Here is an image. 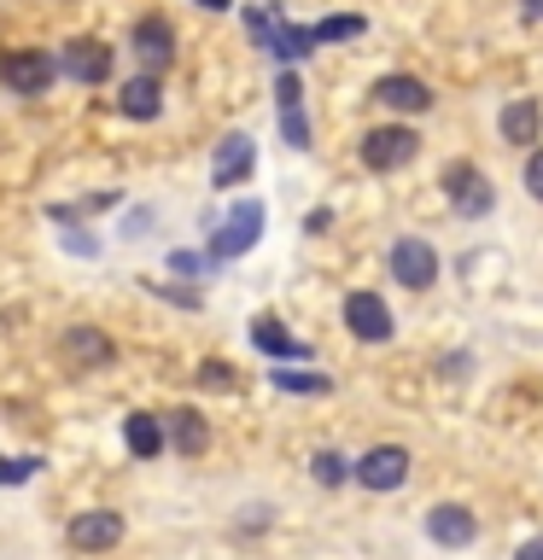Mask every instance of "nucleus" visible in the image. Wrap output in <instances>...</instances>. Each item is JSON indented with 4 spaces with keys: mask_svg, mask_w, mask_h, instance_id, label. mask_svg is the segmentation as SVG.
I'll list each match as a JSON object with an SVG mask.
<instances>
[{
    "mask_svg": "<svg viewBox=\"0 0 543 560\" xmlns=\"http://www.w3.org/2000/svg\"><path fill=\"white\" fill-rule=\"evenodd\" d=\"M123 117H135V122H152L158 112H164V88H158V77H135V82H123Z\"/></svg>",
    "mask_w": 543,
    "mask_h": 560,
    "instance_id": "2eb2a0df",
    "label": "nucleus"
},
{
    "mask_svg": "<svg viewBox=\"0 0 543 560\" xmlns=\"http://www.w3.org/2000/svg\"><path fill=\"white\" fill-rule=\"evenodd\" d=\"M350 479H357L362 490H397L403 479H409V450L403 444H380L368 450L357 467H350Z\"/></svg>",
    "mask_w": 543,
    "mask_h": 560,
    "instance_id": "39448f33",
    "label": "nucleus"
},
{
    "mask_svg": "<svg viewBox=\"0 0 543 560\" xmlns=\"http://www.w3.org/2000/svg\"><path fill=\"white\" fill-rule=\"evenodd\" d=\"M135 52H140L147 65H158V70H164V65L175 59V30H170L158 12H147V18L135 24Z\"/></svg>",
    "mask_w": 543,
    "mask_h": 560,
    "instance_id": "4468645a",
    "label": "nucleus"
},
{
    "mask_svg": "<svg viewBox=\"0 0 543 560\" xmlns=\"http://www.w3.org/2000/svg\"><path fill=\"white\" fill-rule=\"evenodd\" d=\"M35 467H42V462H35V455H24V462H0V485H24Z\"/></svg>",
    "mask_w": 543,
    "mask_h": 560,
    "instance_id": "a878e982",
    "label": "nucleus"
},
{
    "mask_svg": "<svg viewBox=\"0 0 543 560\" xmlns=\"http://www.w3.org/2000/svg\"><path fill=\"white\" fill-rule=\"evenodd\" d=\"M374 100L385 105V112H409V117L432 112V88L420 82V77H380L374 82Z\"/></svg>",
    "mask_w": 543,
    "mask_h": 560,
    "instance_id": "f8f14e48",
    "label": "nucleus"
},
{
    "mask_svg": "<svg viewBox=\"0 0 543 560\" xmlns=\"http://www.w3.org/2000/svg\"><path fill=\"white\" fill-rule=\"evenodd\" d=\"M70 549L77 555H100V549H117L123 542V514H112V508H88V514L70 520Z\"/></svg>",
    "mask_w": 543,
    "mask_h": 560,
    "instance_id": "423d86ee",
    "label": "nucleus"
},
{
    "mask_svg": "<svg viewBox=\"0 0 543 560\" xmlns=\"http://www.w3.org/2000/svg\"><path fill=\"white\" fill-rule=\"evenodd\" d=\"M427 537L438 542V549H467V542L480 537V520H473L462 502H438L427 514Z\"/></svg>",
    "mask_w": 543,
    "mask_h": 560,
    "instance_id": "9b49d317",
    "label": "nucleus"
},
{
    "mask_svg": "<svg viewBox=\"0 0 543 560\" xmlns=\"http://www.w3.org/2000/svg\"><path fill=\"white\" fill-rule=\"evenodd\" d=\"M275 385H280V392H304V397H315V392H327V374H298V368H275V374H269Z\"/></svg>",
    "mask_w": 543,
    "mask_h": 560,
    "instance_id": "4be33fe9",
    "label": "nucleus"
},
{
    "mask_svg": "<svg viewBox=\"0 0 543 560\" xmlns=\"http://www.w3.org/2000/svg\"><path fill=\"white\" fill-rule=\"evenodd\" d=\"M65 357L82 368H100V362H112V339L100 327H65Z\"/></svg>",
    "mask_w": 543,
    "mask_h": 560,
    "instance_id": "f3484780",
    "label": "nucleus"
},
{
    "mask_svg": "<svg viewBox=\"0 0 543 560\" xmlns=\"http://www.w3.org/2000/svg\"><path fill=\"white\" fill-rule=\"evenodd\" d=\"M275 105H280V112L304 105V82H298V70H280V82H275Z\"/></svg>",
    "mask_w": 543,
    "mask_h": 560,
    "instance_id": "393cba45",
    "label": "nucleus"
},
{
    "mask_svg": "<svg viewBox=\"0 0 543 560\" xmlns=\"http://www.w3.org/2000/svg\"><path fill=\"white\" fill-rule=\"evenodd\" d=\"M252 170H257L252 135H222L217 158H210V187H240V182H252Z\"/></svg>",
    "mask_w": 543,
    "mask_h": 560,
    "instance_id": "0eeeda50",
    "label": "nucleus"
},
{
    "mask_svg": "<svg viewBox=\"0 0 543 560\" xmlns=\"http://www.w3.org/2000/svg\"><path fill=\"white\" fill-rule=\"evenodd\" d=\"M280 135H287V147H298V152L310 147V122H304V105H292V112H280Z\"/></svg>",
    "mask_w": 543,
    "mask_h": 560,
    "instance_id": "b1692460",
    "label": "nucleus"
},
{
    "mask_svg": "<svg viewBox=\"0 0 543 560\" xmlns=\"http://www.w3.org/2000/svg\"><path fill=\"white\" fill-rule=\"evenodd\" d=\"M245 35H252V47L263 52H275V59H304V52L315 47L310 42V30H298V24H280L275 12H245Z\"/></svg>",
    "mask_w": 543,
    "mask_h": 560,
    "instance_id": "f03ea898",
    "label": "nucleus"
},
{
    "mask_svg": "<svg viewBox=\"0 0 543 560\" xmlns=\"http://www.w3.org/2000/svg\"><path fill=\"white\" fill-rule=\"evenodd\" d=\"M538 122H543L538 100H515V105H502L497 129H502V140H508V147H532V140H538Z\"/></svg>",
    "mask_w": 543,
    "mask_h": 560,
    "instance_id": "dca6fc26",
    "label": "nucleus"
},
{
    "mask_svg": "<svg viewBox=\"0 0 543 560\" xmlns=\"http://www.w3.org/2000/svg\"><path fill=\"white\" fill-rule=\"evenodd\" d=\"M59 77V65H53V52H18V59H7V88L12 94H47V82Z\"/></svg>",
    "mask_w": 543,
    "mask_h": 560,
    "instance_id": "ddd939ff",
    "label": "nucleus"
},
{
    "mask_svg": "<svg viewBox=\"0 0 543 560\" xmlns=\"http://www.w3.org/2000/svg\"><path fill=\"white\" fill-rule=\"evenodd\" d=\"M368 24L357 12H339V18H322V24H310V42H350V35H362Z\"/></svg>",
    "mask_w": 543,
    "mask_h": 560,
    "instance_id": "412c9836",
    "label": "nucleus"
},
{
    "mask_svg": "<svg viewBox=\"0 0 543 560\" xmlns=\"http://www.w3.org/2000/svg\"><path fill=\"white\" fill-rule=\"evenodd\" d=\"M345 327L357 332L362 345H385L392 339V310H385L380 292H350L345 298Z\"/></svg>",
    "mask_w": 543,
    "mask_h": 560,
    "instance_id": "1a4fd4ad",
    "label": "nucleus"
},
{
    "mask_svg": "<svg viewBox=\"0 0 543 560\" xmlns=\"http://www.w3.org/2000/svg\"><path fill=\"white\" fill-rule=\"evenodd\" d=\"M515 560H543V537H532V542H520V549H515Z\"/></svg>",
    "mask_w": 543,
    "mask_h": 560,
    "instance_id": "c756f323",
    "label": "nucleus"
},
{
    "mask_svg": "<svg viewBox=\"0 0 543 560\" xmlns=\"http://www.w3.org/2000/svg\"><path fill=\"white\" fill-rule=\"evenodd\" d=\"M170 432H175V450H182V455H199L205 450V420L199 415H193V409H182V415H170Z\"/></svg>",
    "mask_w": 543,
    "mask_h": 560,
    "instance_id": "aec40b11",
    "label": "nucleus"
},
{
    "mask_svg": "<svg viewBox=\"0 0 543 560\" xmlns=\"http://www.w3.org/2000/svg\"><path fill=\"white\" fill-rule=\"evenodd\" d=\"M444 192H450V205L462 210V217H485V210L497 205V192H490L480 164H450L444 170Z\"/></svg>",
    "mask_w": 543,
    "mask_h": 560,
    "instance_id": "6e6552de",
    "label": "nucleus"
},
{
    "mask_svg": "<svg viewBox=\"0 0 543 560\" xmlns=\"http://www.w3.org/2000/svg\"><path fill=\"white\" fill-rule=\"evenodd\" d=\"M525 18H543V0H525Z\"/></svg>",
    "mask_w": 543,
    "mask_h": 560,
    "instance_id": "2f4dec72",
    "label": "nucleus"
},
{
    "mask_svg": "<svg viewBox=\"0 0 543 560\" xmlns=\"http://www.w3.org/2000/svg\"><path fill=\"white\" fill-rule=\"evenodd\" d=\"M252 345L269 350V357H280V362H298V357H304V345H298L292 332L275 322V315H257V322H252Z\"/></svg>",
    "mask_w": 543,
    "mask_h": 560,
    "instance_id": "a211bd4d",
    "label": "nucleus"
},
{
    "mask_svg": "<svg viewBox=\"0 0 543 560\" xmlns=\"http://www.w3.org/2000/svg\"><path fill=\"white\" fill-rule=\"evenodd\" d=\"M170 269H175V275H205V269H210V257H199V252H175V257H170Z\"/></svg>",
    "mask_w": 543,
    "mask_h": 560,
    "instance_id": "bb28decb",
    "label": "nucleus"
},
{
    "mask_svg": "<svg viewBox=\"0 0 543 560\" xmlns=\"http://www.w3.org/2000/svg\"><path fill=\"white\" fill-rule=\"evenodd\" d=\"M392 280H397V287H409V292H427L438 280V252L420 234H403L392 245Z\"/></svg>",
    "mask_w": 543,
    "mask_h": 560,
    "instance_id": "20e7f679",
    "label": "nucleus"
},
{
    "mask_svg": "<svg viewBox=\"0 0 543 560\" xmlns=\"http://www.w3.org/2000/svg\"><path fill=\"white\" fill-rule=\"evenodd\" d=\"M53 65H59L70 82H105L112 77V47L94 42V35H77V42H65V52Z\"/></svg>",
    "mask_w": 543,
    "mask_h": 560,
    "instance_id": "9d476101",
    "label": "nucleus"
},
{
    "mask_svg": "<svg viewBox=\"0 0 543 560\" xmlns=\"http://www.w3.org/2000/svg\"><path fill=\"white\" fill-rule=\"evenodd\" d=\"M420 152V135L415 129H403V122H385V129H368L362 135V164L368 170H403L409 158Z\"/></svg>",
    "mask_w": 543,
    "mask_h": 560,
    "instance_id": "7ed1b4c3",
    "label": "nucleus"
},
{
    "mask_svg": "<svg viewBox=\"0 0 543 560\" xmlns=\"http://www.w3.org/2000/svg\"><path fill=\"white\" fill-rule=\"evenodd\" d=\"M310 472H315V485H345L350 479V462H345V455L339 450H322V455H315V462H310Z\"/></svg>",
    "mask_w": 543,
    "mask_h": 560,
    "instance_id": "5701e85b",
    "label": "nucleus"
},
{
    "mask_svg": "<svg viewBox=\"0 0 543 560\" xmlns=\"http://www.w3.org/2000/svg\"><path fill=\"white\" fill-rule=\"evenodd\" d=\"M65 245H70V252H82V257H94V252H100V245H94V240H88V234H82V228H65Z\"/></svg>",
    "mask_w": 543,
    "mask_h": 560,
    "instance_id": "c85d7f7f",
    "label": "nucleus"
},
{
    "mask_svg": "<svg viewBox=\"0 0 543 560\" xmlns=\"http://www.w3.org/2000/svg\"><path fill=\"white\" fill-rule=\"evenodd\" d=\"M123 444H129L135 462H152V455L164 450V427H158L152 415H129L123 420Z\"/></svg>",
    "mask_w": 543,
    "mask_h": 560,
    "instance_id": "6ab92c4d",
    "label": "nucleus"
},
{
    "mask_svg": "<svg viewBox=\"0 0 543 560\" xmlns=\"http://www.w3.org/2000/svg\"><path fill=\"white\" fill-rule=\"evenodd\" d=\"M199 7H205V12H228V0H199Z\"/></svg>",
    "mask_w": 543,
    "mask_h": 560,
    "instance_id": "7c9ffc66",
    "label": "nucleus"
},
{
    "mask_svg": "<svg viewBox=\"0 0 543 560\" xmlns=\"http://www.w3.org/2000/svg\"><path fill=\"white\" fill-rule=\"evenodd\" d=\"M257 234H263V205L257 199H240L234 210H228V222L210 234V262H228V257H240V252H252L257 245Z\"/></svg>",
    "mask_w": 543,
    "mask_h": 560,
    "instance_id": "f257e3e1",
    "label": "nucleus"
},
{
    "mask_svg": "<svg viewBox=\"0 0 543 560\" xmlns=\"http://www.w3.org/2000/svg\"><path fill=\"white\" fill-rule=\"evenodd\" d=\"M525 192H532V199L543 205V152L525 158Z\"/></svg>",
    "mask_w": 543,
    "mask_h": 560,
    "instance_id": "cd10ccee",
    "label": "nucleus"
}]
</instances>
